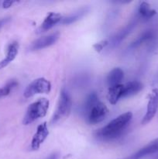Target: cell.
Here are the masks:
<instances>
[{
  "mask_svg": "<svg viewBox=\"0 0 158 159\" xmlns=\"http://www.w3.org/2000/svg\"><path fill=\"white\" fill-rule=\"evenodd\" d=\"M133 118L131 112H126L119 115L114 120L108 123L107 125L96 131L95 136L101 140L110 141L120 137L127 128Z\"/></svg>",
  "mask_w": 158,
  "mask_h": 159,
  "instance_id": "obj_1",
  "label": "cell"
},
{
  "mask_svg": "<svg viewBox=\"0 0 158 159\" xmlns=\"http://www.w3.org/2000/svg\"><path fill=\"white\" fill-rule=\"evenodd\" d=\"M50 102L46 98H41L28 107L23 118V124L29 125L40 118L44 117L47 113Z\"/></svg>",
  "mask_w": 158,
  "mask_h": 159,
  "instance_id": "obj_2",
  "label": "cell"
},
{
  "mask_svg": "<svg viewBox=\"0 0 158 159\" xmlns=\"http://www.w3.org/2000/svg\"><path fill=\"white\" fill-rule=\"evenodd\" d=\"M71 108H72L71 97L68 94V92L65 91L64 89L61 90L57 108L51 120V123L53 124H55L68 118L71 113Z\"/></svg>",
  "mask_w": 158,
  "mask_h": 159,
  "instance_id": "obj_3",
  "label": "cell"
},
{
  "mask_svg": "<svg viewBox=\"0 0 158 159\" xmlns=\"http://www.w3.org/2000/svg\"><path fill=\"white\" fill-rule=\"evenodd\" d=\"M51 84L44 78H39L27 85L24 91V96L30 98L37 94H46L50 92Z\"/></svg>",
  "mask_w": 158,
  "mask_h": 159,
  "instance_id": "obj_4",
  "label": "cell"
},
{
  "mask_svg": "<svg viewBox=\"0 0 158 159\" xmlns=\"http://www.w3.org/2000/svg\"><path fill=\"white\" fill-rule=\"evenodd\" d=\"M108 114V110L106 106L102 102H98L90 111L85 115L87 120L90 124H97L102 122Z\"/></svg>",
  "mask_w": 158,
  "mask_h": 159,
  "instance_id": "obj_5",
  "label": "cell"
},
{
  "mask_svg": "<svg viewBox=\"0 0 158 159\" xmlns=\"http://www.w3.org/2000/svg\"><path fill=\"white\" fill-rule=\"evenodd\" d=\"M158 110V89H154L150 94L147 110L142 120V124L145 125L150 123L156 115Z\"/></svg>",
  "mask_w": 158,
  "mask_h": 159,
  "instance_id": "obj_6",
  "label": "cell"
},
{
  "mask_svg": "<svg viewBox=\"0 0 158 159\" xmlns=\"http://www.w3.org/2000/svg\"><path fill=\"white\" fill-rule=\"evenodd\" d=\"M48 135H49V130H48L47 124L46 122H43L37 127V132L34 134L31 141V148L34 151L38 150L40 145L46 139Z\"/></svg>",
  "mask_w": 158,
  "mask_h": 159,
  "instance_id": "obj_7",
  "label": "cell"
},
{
  "mask_svg": "<svg viewBox=\"0 0 158 159\" xmlns=\"http://www.w3.org/2000/svg\"><path fill=\"white\" fill-rule=\"evenodd\" d=\"M59 37H60V34L58 32L53 33L49 35L44 36L41 38L37 39L30 45L29 48H30L31 51L43 49V48H46L55 43L59 39Z\"/></svg>",
  "mask_w": 158,
  "mask_h": 159,
  "instance_id": "obj_8",
  "label": "cell"
},
{
  "mask_svg": "<svg viewBox=\"0 0 158 159\" xmlns=\"http://www.w3.org/2000/svg\"><path fill=\"white\" fill-rule=\"evenodd\" d=\"M158 152V138L153 140V141L149 143L145 147L139 149L136 153L133 154L130 156L124 159H141L147 155H153Z\"/></svg>",
  "mask_w": 158,
  "mask_h": 159,
  "instance_id": "obj_9",
  "label": "cell"
},
{
  "mask_svg": "<svg viewBox=\"0 0 158 159\" xmlns=\"http://www.w3.org/2000/svg\"><path fill=\"white\" fill-rule=\"evenodd\" d=\"M61 20L62 16L60 13L53 12H50V13L46 16V18L44 19V20H43V23H41L40 27H39V33L45 32V31L49 30L51 28L54 27L56 24H57L58 23L61 22Z\"/></svg>",
  "mask_w": 158,
  "mask_h": 159,
  "instance_id": "obj_10",
  "label": "cell"
},
{
  "mask_svg": "<svg viewBox=\"0 0 158 159\" xmlns=\"http://www.w3.org/2000/svg\"><path fill=\"white\" fill-rule=\"evenodd\" d=\"M19 48L20 46L17 41H12V43H9L6 50V57L0 61V69L6 68L16 57L19 52Z\"/></svg>",
  "mask_w": 158,
  "mask_h": 159,
  "instance_id": "obj_11",
  "label": "cell"
},
{
  "mask_svg": "<svg viewBox=\"0 0 158 159\" xmlns=\"http://www.w3.org/2000/svg\"><path fill=\"white\" fill-rule=\"evenodd\" d=\"M143 89V84L138 81H132L123 85L122 98L134 96Z\"/></svg>",
  "mask_w": 158,
  "mask_h": 159,
  "instance_id": "obj_12",
  "label": "cell"
},
{
  "mask_svg": "<svg viewBox=\"0 0 158 159\" xmlns=\"http://www.w3.org/2000/svg\"><path fill=\"white\" fill-rule=\"evenodd\" d=\"M124 78V72L121 68H116L112 70L109 73H108V76H107V83H108V86L112 87L115 85H120L121 82L123 80Z\"/></svg>",
  "mask_w": 158,
  "mask_h": 159,
  "instance_id": "obj_13",
  "label": "cell"
},
{
  "mask_svg": "<svg viewBox=\"0 0 158 159\" xmlns=\"http://www.w3.org/2000/svg\"><path fill=\"white\" fill-rule=\"evenodd\" d=\"M122 90H123L122 84L109 87L108 89V100H109L110 103L112 105L117 103L119 99L122 96Z\"/></svg>",
  "mask_w": 158,
  "mask_h": 159,
  "instance_id": "obj_14",
  "label": "cell"
},
{
  "mask_svg": "<svg viewBox=\"0 0 158 159\" xmlns=\"http://www.w3.org/2000/svg\"><path fill=\"white\" fill-rule=\"evenodd\" d=\"M88 8H81L77 12L62 19L61 23H63V24H71V23H74V22L77 21L81 18H82L86 14V12H88Z\"/></svg>",
  "mask_w": 158,
  "mask_h": 159,
  "instance_id": "obj_15",
  "label": "cell"
},
{
  "mask_svg": "<svg viewBox=\"0 0 158 159\" xmlns=\"http://www.w3.org/2000/svg\"><path fill=\"white\" fill-rule=\"evenodd\" d=\"M134 24L133 23H130L129 26H127L126 27L124 28L122 30H121L120 32L118 33L112 39V44H113V46H116L117 44H119L130 32H131L132 29H133Z\"/></svg>",
  "mask_w": 158,
  "mask_h": 159,
  "instance_id": "obj_16",
  "label": "cell"
},
{
  "mask_svg": "<svg viewBox=\"0 0 158 159\" xmlns=\"http://www.w3.org/2000/svg\"><path fill=\"white\" fill-rule=\"evenodd\" d=\"M156 11L154 9H152L149 3L146 2H143L140 4L139 8V13L143 18H151L156 14Z\"/></svg>",
  "mask_w": 158,
  "mask_h": 159,
  "instance_id": "obj_17",
  "label": "cell"
},
{
  "mask_svg": "<svg viewBox=\"0 0 158 159\" xmlns=\"http://www.w3.org/2000/svg\"><path fill=\"white\" fill-rule=\"evenodd\" d=\"M98 102H99V96H98L97 93H92L89 95V96L87 97L86 100H85V105H84V113L85 115H86L88 112L90 111L91 108L97 103Z\"/></svg>",
  "mask_w": 158,
  "mask_h": 159,
  "instance_id": "obj_18",
  "label": "cell"
},
{
  "mask_svg": "<svg viewBox=\"0 0 158 159\" xmlns=\"http://www.w3.org/2000/svg\"><path fill=\"white\" fill-rule=\"evenodd\" d=\"M153 36H154V34H153V32L152 30L146 31L145 33H143V34H142V36H141L139 38H138L137 40H136V41L132 44V47L136 48V47L142 44V43H144V42L151 40V39L153 37Z\"/></svg>",
  "mask_w": 158,
  "mask_h": 159,
  "instance_id": "obj_19",
  "label": "cell"
},
{
  "mask_svg": "<svg viewBox=\"0 0 158 159\" xmlns=\"http://www.w3.org/2000/svg\"><path fill=\"white\" fill-rule=\"evenodd\" d=\"M18 83L15 80H11L9 81L8 83H6V85L3 87L2 89H0V96H8L9 93H11L12 89H13L15 87L17 86Z\"/></svg>",
  "mask_w": 158,
  "mask_h": 159,
  "instance_id": "obj_20",
  "label": "cell"
},
{
  "mask_svg": "<svg viewBox=\"0 0 158 159\" xmlns=\"http://www.w3.org/2000/svg\"><path fill=\"white\" fill-rule=\"evenodd\" d=\"M108 44H109V42H108V40H101L99 43H94V44L93 45V48H94V49L97 52H101V51Z\"/></svg>",
  "mask_w": 158,
  "mask_h": 159,
  "instance_id": "obj_21",
  "label": "cell"
},
{
  "mask_svg": "<svg viewBox=\"0 0 158 159\" xmlns=\"http://www.w3.org/2000/svg\"><path fill=\"white\" fill-rule=\"evenodd\" d=\"M15 2V1H4L2 2V8L8 9V8L11 7L12 6V4H14Z\"/></svg>",
  "mask_w": 158,
  "mask_h": 159,
  "instance_id": "obj_22",
  "label": "cell"
},
{
  "mask_svg": "<svg viewBox=\"0 0 158 159\" xmlns=\"http://www.w3.org/2000/svg\"><path fill=\"white\" fill-rule=\"evenodd\" d=\"M9 20H10V18H9V17H5V18L0 19V29H1L2 27H3Z\"/></svg>",
  "mask_w": 158,
  "mask_h": 159,
  "instance_id": "obj_23",
  "label": "cell"
},
{
  "mask_svg": "<svg viewBox=\"0 0 158 159\" xmlns=\"http://www.w3.org/2000/svg\"><path fill=\"white\" fill-rule=\"evenodd\" d=\"M59 158V154L58 153H53L50 155L48 158L46 159H58Z\"/></svg>",
  "mask_w": 158,
  "mask_h": 159,
  "instance_id": "obj_24",
  "label": "cell"
},
{
  "mask_svg": "<svg viewBox=\"0 0 158 159\" xmlns=\"http://www.w3.org/2000/svg\"><path fill=\"white\" fill-rule=\"evenodd\" d=\"M153 159H158V155H157V156H156V157H155V158H153Z\"/></svg>",
  "mask_w": 158,
  "mask_h": 159,
  "instance_id": "obj_25",
  "label": "cell"
},
{
  "mask_svg": "<svg viewBox=\"0 0 158 159\" xmlns=\"http://www.w3.org/2000/svg\"><path fill=\"white\" fill-rule=\"evenodd\" d=\"M0 94H1V93H0Z\"/></svg>",
  "mask_w": 158,
  "mask_h": 159,
  "instance_id": "obj_26",
  "label": "cell"
}]
</instances>
